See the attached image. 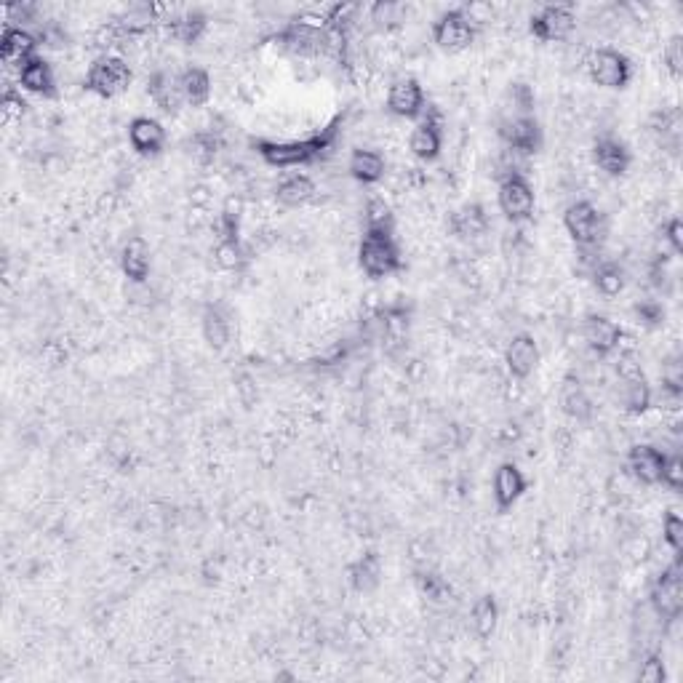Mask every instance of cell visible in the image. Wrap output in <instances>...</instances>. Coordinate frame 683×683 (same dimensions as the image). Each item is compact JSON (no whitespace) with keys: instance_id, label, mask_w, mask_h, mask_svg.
Instances as JSON below:
<instances>
[{"instance_id":"6da1fadb","label":"cell","mask_w":683,"mask_h":683,"mask_svg":"<svg viewBox=\"0 0 683 683\" xmlns=\"http://www.w3.org/2000/svg\"><path fill=\"white\" fill-rule=\"evenodd\" d=\"M339 126H342V118H337V121L329 123L326 129L307 139H289V142L254 139L251 147H254L259 158H262L267 166H273V169H299V166L318 163L334 150L339 137Z\"/></svg>"},{"instance_id":"7a4b0ae2","label":"cell","mask_w":683,"mask_h":683,"mask_svg":"<svg viewBox=\"0 0 683 683\" xmlns=\"http://www.w3.org/2000/svg\"><path fill=\"white\" fill-rule=\"evenodd\" d=\"M358 267L371 281H385L406 270L401 246L395 241V233L387 230H363L358 243Z\"/></svg>"},{"instance_id":"3957f363","label":"cell","mask_w":683,"mask_h":683,"mask_svg":"<svg viewBox=\"0 0 683 683\" xmlns=\"http://www.w3.org/2000/svg\"><path fill=\"white\" fill-rule=\"evenodd\" d=\"M131 81H134V70L126 59L118 54H102L91 62L89 73L83 78V89L102 99H115L129 91Z\"/></svg>"},{"instance_id":"277c9868","label":"cell","mask_w":683,"mask_h":683,"mask_svg":"<svg viewBox=\"0 0 683 683\" xmlns=\"http://www.w3.org/2000/svg\"><path fill=\"white\" fill-rule=\"evenodd\" d=\"M617 377L619 385H622V393H619V401H622V409L630 417H641L651 409L654 403V390H651L649 379L643 374L641 363L635 358V353H622L617 361Z\"/></svg>"},{"instance_id":"5b68a950","label":"cell","mask_w":683,"mask_h":683,"mask_svg":"<svg viewBox=\"0 0 683 683\" xmlns=\"http://www.w3.org/2000/svg\"><path fill=\"white\" fill-rule=\"evenodd\" d=\"M497 206L502 217L513 225L529 222L537 211V193L529 179L523 177L521 171H510L502 177L497 187Z\"/></svg>"},{"instance_id":"8992f818","label":"cell","mask_w":683,"mask_h":683,"mask_svg":"<svg viewBox=\"0 0 683 683\" xmlns=\"http://www.w3.org/2000/svg\"><path fill=\"white\" fill-rule=\"evenodd\" d=\"M563 230L579 249H595L606 235V217L593 201H574L563 211Z\"/></svg>"},{"instance_id":"52a82bcc","label":"cell","mask_w":683,"mask_h":683,"mask_svg":"<svg viewBox=\"0 0 683 683\" xmlns=\"http://www.w3.org/2000/svg\"><path fill=\"white\" fill-rule=\"evenodd\" d=\"M587 75L601 89L622 91L633 81V65L622 51L603 46V49H595L587 59Z\"/></svg>"},{"instance_id":"ba28073f","label":"cell","mask_w":683,"mask_h":683,"mask_svg":"<svg viewBox=\"0 0 683 683\" xmlns=\"http://www.w3.org/2000/svg\"><path fill=\"white\" fill-rule=\"evenodd\" d=\"M651 609L662 622H675L683 611V590H681V555H675V561L662 569L654 579L649 593Z\"/></svg>"},{"instance_id":"9c48e42d","label":"cell","mask_w":683,"mask_h":683,"mask_svg":"<svg viewBox=\"0 0 683 683\" xmlns=\"http://www.w3.org/2000/svg\"><path fill=\"white\" fill-rule=\"evenodd\" d=\"M499 142L518 155H537L545 145V134L534 115H502L497 123Z\"/></svg>"},{"instance_id":"30bf717a","label":"cell","mask_w":683,"mask_h":683,"mask_svg":"<svg viewBox=\"0 0 683 683\" xmlns=\"http://www.w3.org/2000/svg\"><path fill=\"white\" fill-rule=\"evenodd\" d=\"M475 38H478V27H475L473 17L462 9L443 11L441 17L433 22V43L449 54L467 51L475 43Z\"/></svg>"},{"instance_id":"8fae6325","label":"cell","mask_w":683,"mask_h":683,"mask_svg":"<svg viewBox=\"0 0 683 683\" xmlns=\"http://www.w3.org/2000/svg\"><path fill=\"white\" fill-rule=\"evenodd\" d=\"M577 30V14L571 6H542L537 14H531L529 19V33L542 43H561L571 38V33Z\"/></svg>"},{"instance_id":"7c38bea8","label":"cell","mask_w":683,"mask_h":683,"mask_svg":"<svg viewBox=\"0 0 683 683\" xmlns=\"http://www.w3.org/2000/svg\"><path fill=\"white\" fill-rule=\"evenodd\" d=\"M665 451L657 449L654 443H633L627 449L625 470L635 483L641 486H659L662 481V467H665Z\"/></svg>"},{"instance_id":"4fadbf2b","label":"cell","mask_w":683,"mask_h":683,"mask_svg":"<svg viewBox=\"0 0 683 683\" xmlns=\"http://www.w3.org/2000/svg\"><path fill=\"white\" fill-rule=\"evenodd\" d=\"M526 489H529V481H526L521 467L515 462H502L491 478V497H494L497 513H510L521 502Z\"/></svg>"},{"instance_id":"5bb4252c","label":"cell","mask_w":683,"mask_h":683,"mask_svg":"<svg viewBox=\"0 0 683 683\" xmlns=\"http://www.w3.org/2000/svg\"><path fill=\"white\" fill-rule=\"evenodd\" d=\"M387 110L395 115V118H403V121H414V118H422L427 110L425 89L417 78H398L393 81L390 91H387Z\"/></svg>"},{"instance_id":"9a60e30c","label":"cell","mask_w":683,"mask_h":683,"mask_svg":"<svg viewBox=\"0 0 683 683\" xmlns=\"http://www.w3.org/2000/svg\"><path fill=\"white\" fill-rule=\"evenodd\" d=\"M411 155L422 163H433L441 158L443 150V123L435 110H425L419 123L411 129L409 137Z\"/></svg>"},{"instance_id":"2e32d148","label":"cell","mask_w":683,"mask_h":683,"mask_svg":"<svg viewBox=\"0 0 683 683\" xmlns=\"http://www.w3.org/2000/svg\"><path fill=\"white\" fill-rule=\"evenodd\" d=\"M622 337H625L622 326L617 321H611L609 315L590 313L582 321V339L598 358H609V355L617 353L619 345H622Z\"/></svg>"},{"instance_id":"e0dca14e","label":"cell","mask_w":683,"mask_h":683,"mask_svg":"<svg viewBox=\"0 0 683 683\" xmlns=\"http://www.w3.org/2000/svg\"><path fill=\"white\" fill-rule=\"evenodd\" d=\"M593 163L611 179L625 177L633 166V153L619 137L603 134L593 142Z\"/></svg>"},{"instance_id":"ac0fdd59","label":"cell","mask_w":683,"mask_h":683,"mask_svg":"<svg viewBox=\"0 0 683 683\" xmlns=\"http://www.w3.org/2000/svg\"><path fill=\"white\" fill-rule=\"evenodd\" d=\"M539 358H542V353H539V342L534 339V334H529V331H521V334H515V337L507 342L505 366L513 379H529L531 374L537 371Z\"/></svg>"},{"instance_id":"d6986e66","label":"cell","mask_w":683,"mask_h":683,"mask_svg":"<svg viewBox=\"0 0 683 683\" xmlns=\"http://www.w3.org/2000/svg\"><path fill=\"white\" fill-rule=\"evenodd\" d=\"M558 406L571 422H579V425H587L590 419L595 417V403L590 398V393L582 385V379L574 377V374H566L561 379V387H558Z\"/></svg>"},{"instance_id":"ffe728a7","label":"cell","mask_w":683,"mask_h":683,"mask_svg":"<svg viewBox=\"0 0 683 683\" xmlns=\"http://www.w3.org/2000/svg\"><path fill=\"white\" fill-rule=\"evenodd\" d=\"M169 134L163 129L161 121H155L150 115H137L129 123V145L134 147V153L142 158H155L166 150Z\"/></svg>"},{"instance_id":"44dd1931","label":"cell","mask_w":683,"mask_h":683,"mask_svg":"<svg viewBox=\"0 0 683 683\" xmlns=\"http://www.w3.org/2000/svg\"><path fill=\"white\" fill-rule=\"evenodd\" d=\"M38 46H41V38L30 33L27 27L6 25L3 35H0V59H3V65L22 67L27 59L38 57L35 54Z\"/></svg>"},{"instance_id":"7402d4cb","label":"cell","mask_w":683,"mask_h":683,"mask_svg":"<svg viewBox=\"0 0 683 683\" xmlns=\"http://www.w3.org/2000/svg\"><path fill=\"white\" fill-rule=\"evenodd\" d=\"M491 219L483 203H465L449 217V233L457 241H478L489 233Z\"/></svg>"},{"instance_id":"603a6c76","label":"cell","mask_w":683,"mask_h":683,"mask_svg":"<svg viewBox=\"0 0 683 683\" xmlns=\"http://www.w3.org/2000/svg\"><path fill=\"white\" fill-rule=\"evenodd\" d=\"M17 83H19V89L27 91V94H35V97H43V99L57 97V75H54L51 65L43 57L27 59L25 65L19 67Z\"/></svg>"},{"instance_id":"cb8c5ba5","label":"cell","mask_w":683,"mask_h":683,"mask_svg":"<svg viewBox=\"0 0 683 683\" xmlns=\"http://www.w3.org/2000/svg\"><path fill=\"white\" fill-rule=\"evenodd\" d=\"M121 270L131 283H145L153 273V251L142 235H134L123 243L121 249Z\"/></svg>"},{"instance_id":"d4e9b609","label":"cell","mask_w":683,"mask_h":683,"mask_svg":"<svg viewBox=\"0 0 683 683\" xmlns=\"http://www.w3.org/2000/svg\"><path fill=\"white\" fill-rule=\"evenodd\" d=\"M347 171L358 185H379L387 174V161L374 147H355L347 161Z\"/></svg>"},{"instance_id":"484cf974","label":"cell","mask_w":683,"mask_h":683,"mask_svg":"<svg viewBox=\"0 0 683 683\" xmlns=\"http://www.w3.org/2000/svg\"><path fill=\"white\" fill-rule=\"evenodd\" d=\"M147 97L153 99V105L166 115L179 113V107L185 105L182 91H179V78L166 70H158L147 78Z\"/></svg>"},{"instance_id":"4316f807","label":"cell","mask_w":683,"mask_h":683,"mask_svg":"<svg viewBox=\"0 0 683 683\" xmlns=\"http://www.w3.org/2000/svg\"><path fill=\"white\" fill-rule=\"evenodd\" d=\"M347 582L355 593H374L382 582V558L374 550H366L347 566Z\"/></svg>"},{"instance_id":"83f0119b","label":"cell","mask_w":683,"mask_h":683,"mask_svg":"<svg viewBox=\"0 0 683 683\" xmlns=\"http://www.w3.org/2000/svg\"><path fill=\"white\" fill-rule=\"evenodd\" d=\"M201 334L211 350H225L233 339V326H230V315L225 313L222 305H206L201 313Z\"/></svg>"},{"instance_id":"f1b7e54d","label":"cell","mask_w":683,"mask_h":683,"mask_svg":"<svg viewBox=\"0 0 683 683\" xmlns=\"http://www.w3.org/2000/svg\"><path fill=\"white\" fill-rule=\"evenodd\" d=\"M206 30H209V17L203 11H182L166 22V33L171 35V41L182 43V46H195L206 35Z\"/></svg>"},{"instance_id":"f546056e","label":"cell","mask_w":683,"mask_h":683,"mask_svg":"<svg viewBox=\"0 0 683 683\" xmlns=\"http://www.w3.org/2000/svg\"><path fill=\"white\" fill-rule=\"evenodd\" d=\"M179 78V91H182V99L185 105L190 107H206L211 99V91H214V83H211L209 70L203 67H185Z\"/></svg>"},{"instance_id":"4dcf8cb0","label":"cell","mask_w":683,"mask_h":683,"mask_svg":"<svg viewBox=\"0 0 683 683\" xmlns=\"http://www.w3.org/2000/svg\"><path fill=\"white\" fill-rule=\"evenodd\" d=\"M318 195V187L307 174H291V177L281 179L275 187V201L286 206V209H302Z\"/></svg>"},{"instance_id":"1f68e13d","label":"cell","mask_w":683,"mask_h":683,"mask_svg":"<svg viewBox=\"0 0 683 683\" xmlns=\"http://www.w3.org/2000/svg\"><path fill=\"white\" fill-rule=\"evenodd\" d=\"M470 627L478 641H489L499 627V603L491 593L478 595L470 606Z\"/></svg>"},{"instance_id":"d6a6232c","label":"cell","mask_w":683,"mask_h":683,"mask_svg":"<svg viewBox=\"0 0 683 683\" xmlns=\"http://www.w3.org/2000/svg\"><path fill=\"white\" fill-rule=\"evenodd\" d=\"M593 286L601 297H619L627 286L625 267L619 265V262H614V259L598 262V265L593 267Z\"/></svg>"},{"instance_id":"836d02e7","label":"cell","mask_w":683,"mask_h":683,"mask_svg":"<svg viewBox=\"0 0 683 683\" xmlns=\"http://www.w3.org/2000/svg\"><path fill=\"white\" fill-rule=\"evenodd\" d=\"M414 585H417L419 595L427 598L430 603H449L451 598H454V587H451V582L443 577L441 571H435V569L417 571Z\"/></svg>"},{"instance_id":"e575fe53","label":"cell","mask_w":683,"mask_h":683,"mask_svg":"<svg viewBox=\"0 0 683 683\" xmlns=\"http://www.w3.org/2000/svg\"><path fill=\"white\" fill-rule=\"evenodd\" d=\"M363 222H366V230H387V233H395V217L390 203L385 198H371L366 203V211H363Z\"/></svg>"},{"instance_id":"d590c367","label":"cell","mask_w":683,"mask_h":683,"mask_svg":"<svg viewBox=\"0 0 683 683\" xmlns=\"http://www.w3.org/2000/svg\"><path fill=\"white\" fill-rule=\"evenodd\" d=\"M505 102H510L505 115H534L537 97L529 83H510L505 91Z\"/></svg>"},{"instance_id":"8d00e7d4","label":"cell","mask_w":683,"mask_h":683,"mask_svg":"<svg viewBox=\"0 0 683 683\" xmlns=\"http://www.w3.org/2000/svg\"><path fill=\"white\" fill-rule=\"evenodd\" d=\"M214 259L217 265L227 273H238L246 265V251H243V243L233 241H217V249H214Z\"/></svg>"},{"instance_id":"74e56055","label":"cell","mask_w":683,"mask_h":683,"mask_svg":"<svg viewBox=\"0 0 683 683\" xmlns=\"http://www.w3.org/2000/svg\"><path fill=\"white\" fill-rule=\"evenodd\" d=\"M190 147H193V153L198 161L209 163L214 161L219 155V150H222V137H219L217 131H198V134L190 137Z\"/></svg>"},{"instance_id":"f35d334b","label":"cell","mask_w":683,"mask_h":683,"mask_svg":"<svg viewBox=\"0 0 683 683\" xmlns=\"http://www.w3.org/2000/svg\"><path fill=\"white\" fill-rule=\"evenodd\" d=\"M27 99L22 97V89H14V86H6L3 91V99H0V110H3V121L17 123L27 115Z\"/></svg>"},{"instance_id":"ab89813d","label":"cell","mask_w":683,"mask_h":683,"mask_svg":"<svg viewBox=\"0 0 683 683\" xmlns=\"http://www.w3.org/2000/svg\"><path fill=\"white\" fill-rule=\"evenodd\" d=\"M633 313L635 318H638V323L646 326V329H659V326L665 323V305L657 302V299H641V302H635Z\"/></svg>"},{"instance_id":"60d3db41","label":"cell","mask_w":683,"mask_h":683,"mask_svg":"<svg viewBox=\"0 0 683 683\" xmlns=\"http://www.w3.org/2000/svg\"><path fill=\"white\" fill-rule=\"evenodd\" d=\"M662 539H665L667 547H670L675 555L683 553V521L675 510H670V513L665 515V521H662Z\"/></svg>"},{"instance_id":"b9f144b4","label":"cell","mask_w":683,"mask_h":683,"mask_svg":"<svg viewBox=\"0 0 683 683\" xmlns=\"http://www.w3.org/2000/svg\"><path fill=\"white\" fill-rule=\"evenodd\" d=\"M214 230H217V241H241V219H238L235 211H219Z\"/></svg>"},{"instance_id":"7bdbcfd3","label":"cell","mask_w":683,"mask_h":683,"mask_svg":"<svg viewBox=\"0 0 683 683\" xmlns=\"http://www.w3.org/2000/svg\"><path fill=\"white\" fill-rule=\"evenodd\" d=\"M667 678V667H665V657L654 651L649 657L641 662V670H638V681L643 683H665Z\"/></svg>"},{"instance_id":"ee69618b","label":"cell","mask_w":683,"mask_h":683,"mask_svg":"<svg viewBox=\"0 0 683 683\" xmlns=\"http://www.w3.org/2000/svg\"><path fill=\"white\" fill-rule=\"evenodd\" d=\"M662 486H667L670 491L683 489V459L681 454H667L665 457V467H662Z\"/></svg>"},{"instance_id":"f6af8a7d","label":"cell","mask_w":683,"mask_h":683,"mask_svg":"<svg viewBox=\"0 0 683 683\" xmlns=\"http://www.w3.org/2000/svg\"><path fill=\"white\" fill-rule=\"evenodd\" d=\"M662 59H665V67L670 70L673 78H681L683 75V38L681 35H673L670 43L662 51Z\"/></svg>"},{"instance_id":"bcb514c9","label":"cell","mask_w":683,"mask_h":683,"mask_svg":"<svg viewBox=\"0 0 683 683\" xmlns=\"http://www.w3.org/2000/svg\"><path fill=\"white\" fill-rule=\"evenodd\" d=\"M665 241L670 246V251H673V257H678L683 251V225L678 217H673L665 225Z\"/></svg>"}]
</instances>
